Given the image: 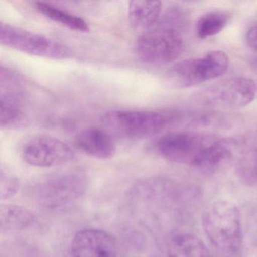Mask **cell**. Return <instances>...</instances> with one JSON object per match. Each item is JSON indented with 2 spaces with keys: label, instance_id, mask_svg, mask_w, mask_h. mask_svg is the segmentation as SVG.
I'll list each match as a JSON object with an SVG mask.
<instances>
[{
  "label": "cell",
  "instance_id": "6da1fadb",
  "mask_svg": "<svg viewBox=\"0 0 257 257\" xmlns=\"http://www.w3.org/2000/svg\"><path fill=\"white\" fill-rule=\"evenodd\" d=\"M186 19V13L180 9L168 12L162 22L137 40L135 51L138 58L152 65H164L177 59L183 52L182 31Z\"/></svg>",
  "mask_w": 257,
  "mask_h": 257
},
{
  "label": "cell",
  "instance_id": "7a4b0ae2",
  "mask_svg": "<svg viewBox=\"0 0 257 257\" xmlns=\"http://www.w3.org/2000/svg\"><path fill=\"white\" fill-rule=\"evenodd\" d=\"M184 112L177 109L111 110L102 116L109 133L132 139L149 138L174 124H182Z\"/></svg>",
  "mask_w": 257,
  "mask_h": 257
},
{
  "label": "cell",
  "instance_id": "3957f363",
  "mask_svg": "<svg viewBox=\"0 0 257 257\" xmlns=\"http://www.w3.org/2000/svg\"><path fill=\"white\" fill-rule=\"evenodd\" d=\"M203 228L210 243L222 255L236 257L243 246L241 217L237 206L228 201H216L203 214Z\"/></svg>",
  "mask_w": 257,
  "mask_h": 257
},
{
  "label": "cell",
  "instance_id": "277c9868",
  "mask_svg": "<svg viewBox=\"0 0 257 257\" xmlns=\"http://www.w3.org/2000/svg\"><path fill=\"white\" fill-rule=\"evenodd\" d=\"M228 66L227 54L222 51H210L203 56L177 63L168 72V82L173 88H190L221 77L226 73Z\"/></svg>",
  "mask_w": 257,
  "mask_h": 257
},
{
  "label": "cell",
  "instance_id": "5b68a950",
  "mask_svg": "<svg viewBox=\"0 0 257 257\" xmlns=\"http://www.w3.org/2000/svg\"><path fill=\"white\" fill-rule=\"evenodd\" d=\"M257 85L246 77H233L216 82L196 93L194 99L198 104L212 108L237 109L253 101Z\"/></svg>",
  "mask_w": 257,
  "mask_h": 257
},
{
  "label": "cell",
  "instance_id": "8992f818",
  "mask_svg": "<svg viewBox=\"0 0 257 257\" xmlns=\"http://www.w3.org/2000/svg\"><path fill=\"white\" fill-rule=\"evenodd\" d=\"M0 43L6 47L41 58L62 60L72 56L71 50L62 43L4 22L0 23Z\"/></svg>",
  "mask_w": 257,
  "mask_h": 257
},
{
  "label": "cell",
  "instance_id": "52a82bcc",
  "mask_svg": "<svg viewBox=\"0 0 257 257\" xmlns=\"http://www.w3.org/2000/svg\"><path fill=\"white\" fill-rule=\"evenodd\" d=\"M218 138L204 132H171L158 141L156 149L169 162L194 167L204 150Z\"/></svg>",
  "mask_w": 257,
  "mask_h": 257
},
{
  "label": "cell",
  "instance_id": "ba28073f",
  "mask_svg": "<svg viewBox=\"0 0 257 257\" xmlns=\"http://www.w3.org/2000/svg\"><path fill=\"white\" fill-rule=\"evenodd\" d=\"M88 187V179L85 174L67 173L39 185L36 198L46 208H58L76 201L84 195Z\"/></svg>",
  "mask_w": 257,
  "mask_h": 257
},
{
  "label": "cell",
  "instance_id": "9c48e42d",
  "mask_svg": "<svg viewBox=\"0 0 257 257\" xmlns=\"http://www.w3.org/2000/svg\"><path fill=\"white\" fill-rule=\"evenodd\" d=\"M22 157L37 168H51L70 162L74 152L64 141L50 135H39L28 141L22 149Z\"/></svg>",
  "mask_w": 257,
  "mask_h": 257
},
{
  "label": "cell",
  "instance_id": "30bf717a",
  "mask_svg": "<svg viewBox=\"0 0 257 257\" xmlns=\"http://www.w3.org/2000/svg\"><path fill=\"white\" fill-rule=\"evenodd\" d=\"M73 257H117L118 246L107 231L88 228L78 231L72 241Z\"/></svg>",
  "mask_w": 257,
  "mask_h": 257
},
{
  "label": "cell",
  "instance_id": "8fae6325",
  "mask_svg": "<svg viewBox=\"0 0 257 257\" xmlns=\"http://www.w3.org/2000/svg\"><path fill=\"white\" fill-rule=\"evenodd\" d=\"M75 144L87 156L101 160L111 159L116 151L112 135L106 129H84L76 135Z\"/></svg>",
  "mask_w": 257,
  "mask_h": 257
},
{
  "label": "cell",
  "instance_id": "7c38bea8",
  "mask_svg": "<svg viewBox=\"0 0 257 257\" xmlns=\"http://www.w3.org/2000/svg\"><path fill=\"white\" fill-rule=\"evenodd\" d=\"M241 146L240 140L234 138H218L201 155L194 168L204 172H213L229 160Z\"/></svg>",
  "mask_w": 257,
  "mask_h": 257
},
{
  "label": "cell",
  "instance_id": "4fadbf2b",
  "mask_svg": "<svg viewBox=\"0 0 257 257\" xmlns=\"http://www.w3.org/2000/svg\"><path fill=\"white\" fill-rule=\"evenodd\" d=\"M162 10V4L159 1H131L129 22L134 29L144 34L158 25Z\"/></svg>",
  "mask_w": 257,
  "mask_h": 257
},
{
  "label": "cell",
  "instance_id": "5bb4252c",
  "mask_svg": "<svg viewBox=\"0 0 257 257\" xmlns=\"http://www.w3.org/2000/svg\"><path fill=\"white\" fill-rule=\"evenodd\" d=\"M1 117L0 125L2 128L19 127L25 121L22 96L15 90L2 91L1 97Z\"/></svg>",
  "mask_w": 257,
  "mask_h": 257
},
{
  "label": "cell",
  "instance_id": "9a60e30c",
  "mask_svg": "<svg viewBox=\"0 0 257 257\" xmlns=\"http://www.w3.org/2000/svg\"><path fill=\"white\" fill-rule=\"evenodd\" d=\"M168 257H210L204 242L191 234H176L168 245Z\"/></svg>",
  "mask_w": 257,
  "mask_h": 257
},
{
  "label": "cell",
  "instance_id": "2e32d148",
  "mask_svg": "<svg viewBox=\"0 0 257 257\" xmlns=\"http://www.w3.org/2000/svg\"><path fill=\"white\" fill-rule=\"evenodd\" d=\"M35 222V216L25 207L15 204H1L0 228L2 232L26 229Z\"/></svg>",
  "mask_w": 257,
  "mask_h": 257
},
{
  "label": "cell",
  "instance_id": "e0dca14e",
  "mask_svg": "<svg viewBox=\"0 0 257 257\" xmlns=\"http://www.w3.org/2000/svg\"><path fill=\"white\" fill-rule=\"evenodd\" d=\"M35 7L40 14L72 31L86 33L90 31L88 22L76 15L45 2H36Z\"/></svg>",
  "mask_w": 257,
  "mask_h": 257
},
{
  "label": "cell",
  "instance_id": "ac0fdd59",
  "mask_svg": "<svg viewBox=\"0 0 257 257\" xmlns=\"http://www.w3.org/2000/svg\"><path fill=\"white\" fill-rule=\"evenodd\" d=\"M231 20V15L225 11H211L202 15L196 23V33L200 39H207L219 34Z\"/></svg>",
  "mask_w": 257,
  "mask_h": 257
},
{
  "label": "cell",
  "instance_id": "d6986e66",
  "mask_svg": "<svg viewBox=\"0 0 257 257\" xmlns=\"http://www.w3.org/2000/svg\"><path fill=\"white\" fill-rule=\"evenodd\" d=\"M225 114L213 111H198L184 113L183 122L188 127H225L229 124L230 119Z\"/></svg>",
  "mask_w": 257,
  "mask_h": 257
},
{
  "label": "cell",
  "instance_id": "ffe728a7",
  "mask_svg": "<svg viewBox=\"0 0 257 257\" xmlns=\"http://www.w3.org/2000/svg\"><path fill=\"white\" fill-rule=\"evenodd\" d=\"M238 172L243 179L257 183V150L243 156L238 165Z\"/></svg>",
  "mask_w": 257,
  "mask_h": 257
},
{
  "label": "cell",
  "instance_id": "44dd1931",
  "mask_svg": "<svg viewBox=\"0 0 257 257\" xmlns=\"http://www.w3.org/2000/svg\"><path fill=\"white\" fill-rule=\"evenodd\" d=\"M20 186V182L17 177L4 171H1L0 198L2 201L13 198L19 192Z\"/></svg>",
  "mask_w": 257,
  "mask_h": 257
},
{
  "label": "cell",
  "instance_id": "7402d4cb",
  "mask_svg": "<svg viewBox=\"0 0 257 257\" xmlns=\"http://www.w3.org/2000/svg\"><path fill=\"white\" fill-rule=\"evenodd\" d=\"M246 41L251 49L257 52V25H252L246 31Z\"/></svg>",
  "mask_w": 257,
  "mask_h": 257
}]
</instances>
